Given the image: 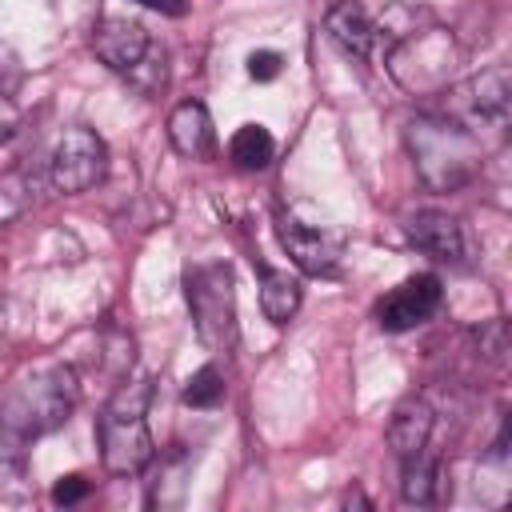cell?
<instances>
[{"instance_id": "cell-1", "label": "cell", "mask_w": 512, "mask_h": 512, "mask_svg": "<svg viewBox=\"0 0 512 512\" xmlns=\"http://www.w3.org/2000/svg\"><path fill=\"white\" fill-rule=\"evenodd\" d=\"M80 400V384L72 364H40L20 372L4 392H0V440L4 448L20 452L32 440L56 432Z\"/></svg>"}, {"instance_id": "cell-2", "label": "cell", "mask_w": 512, "mask_h": 512, "mask_svg": "<svg viewBox=\"0 0 512 512\" xmlns=\"http://www.w3.org/2000/svg\"><path fill=\"white\" fill-rule=\"evenodd\" d=\"M408 156L420 172V180L432 192H456L464 188L480 168V140L468 124L452 116H416L404 128Z\"/></svg>"}, {"instance_id": "cell-3", "label": "cell", "mask_w": 512, "mask_h": 512, "mask_svg": "<svg viewBox=\"0 0 512 512\" xmlns=\"http://www.w3.org/2000/svg\"><path fill=\"white\" fill-rule=\"evenodd\" d=\"M148 400L152 380H120L100 412V460L112 476H136L152 464Z\"/></svg>"}, {"instance_id": "cell-4", "label": "cell", "mask_w": 512, "mask_h": 512, "mask_svg": "<svg viewBox=\"0 0 512 512\" xmlns=\"http://www.w3.org/2000/svg\"><path fill=\"white\" fill-rule=\"evenodd\" d=\"M184 300L196 324V336L212 352H228L236 344V276L224 260L192 264L184 272Z\"/></svg>"}, {"instance_id": "cell-5", "label": "cell", "mask_w": 512, "mask_h": 512, "mask_svg": "<svg viewBox=\"0 0 512 512\" xmlns=\"http://www.w3.org/2000/svg\"><path fill=\"white\" fill-rule=\"evenodd\" d=\"M460 48L444 28H412L388 52V76L412 96H436L452 84Z\"/></svg>"}, {"instance_id": "cell-6", "label": "cell", "mask_w": 512, "mask_h": 512, "mask_svg": "<svg viewBox=\"0 0 512 512\" xmlns=\"http://www.w3.org/2000/svg\"><path fill=\"white\" fill-rule=\"evenodd\" d=\"M276 236H280L284 252L292 256V264L304 268L308 276H332L340 268L344 236L336 224L300 216L296 208H280L276 212Z\"/></svg>"}, {"instance_id": "cell-7", "label": "cell", "mask_w": 512, "mask_h": 512, "mask_svg": "<svg viewBox=\"0 0 512 512\" xmlns=\"http://www.w3.org/2000/svg\"><path fill=\"white\" fill-rule=\"evenodd\" d=\"M104 172H108V144L92 128H68L56 140L52 160H48V176L56 192L64 196L88 192L92 184L104 180Z\"/></svg>"}, {"instance_id": "cell-8", "label": "cell", "mask_w": 512, "mask_h": 512, "mask_svg": "<svg viewBox=\"0 0 512 512\" xmlns=\"http://www.w3.org/2000/svg\"><path fill=\"white\" fill-rule=\"evenodd\" d=\"M452 96H456V112H460L472 128H504V124H508L512 80H508V68H504V64L468 76Z\"/></svg>"}, {"instance_id": "cell-9", "label": "cell", "mask_w": 512, "mask_h": 512, "mask_svg": "<svg viewBox=\"0 0 512 512\" xmlns=\"http://www.w3.org/2000/svg\"><path fill=\"white\" fill-rule=\"evenodd\" d=\"M444 300V288H440V276L432 272H420V276H408L404 284H396L380 304H376V324L384 332H408L416 324H424Z\"/></svg>"}, {"instance_id": "cell-10", "label": "cell", "mask_w": 512, "mask_h": 512, "mask_svg": "<svg viewBox=\"0 0 512 512\" xmlns=\"http://www.w3.org/2000/svg\"><path fill=\"white\" fill-rule=\"evenodd\" d=\"M148 44H152L148 28L140 20H128V16H104L92 28V52L112 72H136L148 56Z\"/></svg>"}, {"instance_id": "cell-11", "label": "cell", "mask_w": 512, "mask_h": 512, "mask_svg": "<svg viewBox=\"0 0 512 512\" xmlns=\"http://www.w3.org/2000/svg\"><path fill=\"white\" fill-rule=\"evenodd\" d=\"M404 232L408 240L432 256V260H444V264H460L464 260V228L456 216L448 212H436V208H424V212H412L404 220Z\"/></svg>"}, {"instance_id": "cell-12", "label": "cell", "mask_w": 512, "mask_h": 512, "mask_svg": "<svg viewBox=\"0 0 512 512\" xmlns=\"http://www.w3.org/2000/svg\"><path fill=\"white\" fill-rule=\"evenodd\" d=\"M324 32H328V40H332L344 56H352V60H368V56H372L376 24L368 20V12H364L360 4H352V0L332 4L328 16H324Z\"/></svg>"}, {"instance_id": "cell-13", "label": "cell", "mask_w": 512, "mask_h": 512, "mask_svg": "<svg viewBox=\"0 0 512 512\" xmlns=\"http://www.w3.org/2000/svg\"><path fill=\"white\" fill-rule=\"evenodd\" d=\"M432 428H436L432 404L412 396V400H404L392 412V420H388V444H392V452L400 460H408V456H416V452H424L432 444Z\"/></svg>"}, {"instance_id": "cell-14", "label": "cell", "mask_w": 512, "mask_h": 512, "mask_svg": "<svg viewBox=\"0 0 512 512\" xmlns=\"http://www.w3.org/2000/svg\"><path fill=\"white\" fill-rule=\"evenodd\" d=\"M168 140H172V148H176L180 156H188V160L208 156L212 144H216L208 108H204L200 100H184V104H176L172 116H168Z\"/></svg>"}, {"instance_id": "cell-15", "label": "cell", "mask_w": 512, "mask_h": 512, "mask_svg": "<svg viewBox=\"0 0 512 512\" xmlns=\"http://www.w3.org/2000/svg\"><path fill=\"white\" fill-rule=\"evenodd\" d=\"M440 488V460L432 452V444L408 460H400V496L404 504H432Z\"/></svg>"}, {"instance_id": "cell-16", "label": "cell", "mask_w": 512, "mask_h": 512, "mask_svg": "<svg viewBox=\"0 0 512 512\" xmlns=\"http://www.w3.org/2000/svg\"><path fill=\"white\" fill-rule=\"evenodd\" d=\"M260 308L272 324H288L300 308V280L280 268H264L260 272Z\"/></svg>"}, {"instance_id": "cell-17", "label": "cell", "mask_w": 512, "mask_h": 512, "mask_svg": "<svg viewBox=\"0 0 512 512\" xmlns=\"http://www.w3.org/2000/svg\"><path fill=\"white\" fill-rule=\"evenodd\" d=\"M228 156H232L236 168L260 172V168L272 164L276 140H272V132H268L264 124H244V128H236V136H232V144H228Z\"/></svg>"}, {"instance_id": "cell-18", "label": "cell", "mask_w": 512, "mask_h": 512, "mask_svg": "<svg viewBox=\"0 0 512 512\" xmlns=\"http://www.w3.org/2000/svg\"><path fill=\"white\" fill-rule=\"evenodd\" d=\"M220 396H224V376H220L216 364L196 368V372L188 376V384H184V404H188V408H216Z\"/></svg>"}, {"instance_id": "cell-19", "label": "cell", "mask_w": 512, "mask_h": 512, "mask_svg": "<svg viewBox=\"0 0 512 512\" xmlns=\"http://www.w3.org/2000/svg\"><path fill=\"white\" fill-rule=\"evenodd\" d=\"M476 340H480V356H484V360L504 364V356H508V324H504V320H488V324L476 332Z\"/></svg>"}, {"instance_id": "cell-20", "label": "cell", "mask_w": 512, "mask_h": 512, "mask_svg": "<svg viewBox=\"0 0 512 512\" xmlns=\"http://www.w3.org/2000/svg\"><path fill=\"white\" fill-rule=\"evenodd\" d=\"M20 84H24V64H20V56H16L8 44H0V100H12V96L20 92Z\"/></svg>"}, {"instance_id": "cell-21", "label": "cell", "mask_w": 512, "mask_h": 512, "mask_svg": "<svg viewBox=\"0 0 512 512\" xmlns=\"http://www.w3.org/2000/svg\"><path fill=\"white\" fill-rule=\"evenodd\" d=\"M280 68H284V60H280V52H272V48H260V52H252V56H248V76H252L256 84L276 80V76H280Z\"/></svg>"}, {"instance_id": "cell-22", "label": "cell", "mask_w": 512, "mask_h": 512, "mask_svg": "<svg viewBox=\"0 0 512 512\" xmlns=\"http://www.w3.org/2000/svg\"><path fill=\"white\" fill-rule=\"evenodd\" d=\"M92 492V484L80 476V472H68V476H60L56 484H52V504H76V500H84Z\"/></svg>"}, {"instance_id": "cell-23", "label": "cell", "mask_w": 512, "mask_h": 512, "mask_svg": "<svg viewBox=\"0 0 512 512\" xmlns=\"http://www.w3.org/2000/svg\"><path fill=\"white\" fill-rule=\"evenodd\" d=\"M136 4H144L152 12H164V16H180L184 12V0H136Z\"/></svg>"}]
</instances>
